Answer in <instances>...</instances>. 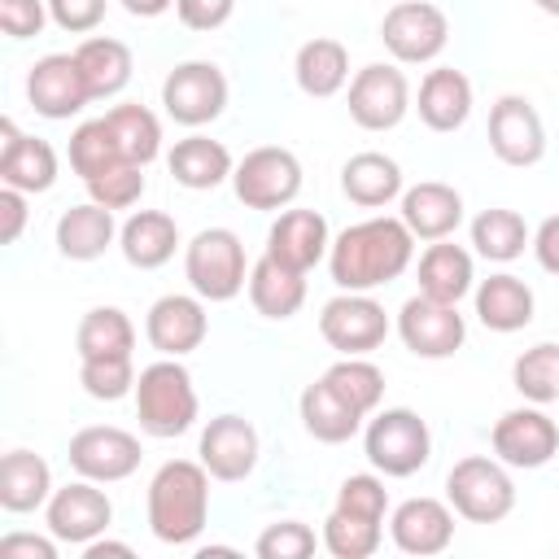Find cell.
<instances>
[{
    "label": "cell",
    "mask_w": 559,
    "mask_h": 559,
    "mask_svg": "<svg viewBox=\"0 0 559 559\" xmlns=\"http://www.w3.org/2000/svg\"><path fill=\"white\" fill-rule=\"evenodd\" d=\"M415 258V236L402 218L376 214L345 227L328 249V271L341 293H371L393 284Z\"/></svg>",
    "instance_id": "6da1fadb"
},
{
    "label": "cell",
    "mask_w": 559,
    "mask_h": 559,
    "mask_svg": "<svg viewBox=\"0 0 559 559\" xmlns=\"http://www.w3.org/2000/svg\"><path fill=\"white\" fill-rule=\"evenodd\" d=\"M210 472L197 459H170L148 480V528L166 546H188L210 520Z\"/></svg>",
    "instance_id": "7a4b0ae2"
},
{
    "label": "cell",
    "mask_w": 559,
    "mask_h": 559,
    "mask_svg": "<svg viewBox=\"0 0 559 559\" xmlns=\"http://www.w3.org/2000/svg\"><path fill=\"white\" fill-rule=\"evenodd\" d=\"M197 389L179 358H157L135 376V419L148 437H183L197 424Z\"/></svg>",
    "instance_id": "3957f363"
},
{
    "label": "cell",
    "mask_w": 559,
    "mask_h": 559,
    "mask_svg": "<svg viewBox=\"0 0 559 559\" xmlns=\"http://www.w3.org/2000/svg\"><path fill=\"white\" fill-rule=\"evenodd\" d=\"M183 275L201 301H231L249 288L245 240L231 227H205L183 249Z\"/></svg>",
    "instance_id": "277c9868"
},
{
    "label": "cell",
    "mask_w": 559,
    "mask_h": 559,
    "mask_svg": "<svg viewBox=\"0 0 559 559\" xmlns=\"http://www.w3.org/2000/svg\"><path fill=\"white\" fill-rule=\"evenodd\" d=\"M362 454L380 476H415L432 459V432L411 406L371 411L362 432Z\"/></svg>",
    "instance_id": "5b68a950"
},
{
    "label": "cell",
    "mask_w": 559,
    "mask_h": 559,
    "mask_svg": "<svg viewBox=\"0 0 559 559\" xmlns=\"http://www.w3.org/2000/svg\"><path fill=\"white\" fill-rule=\"evenodd\" d=\"M445 502L467 524H498L515 511V480L502 459L467 454L445 476Z\"/></svg>",
    "instance_id": "8992f818"
},
{
    "label": "cell",
    "mask_w": 559,
    "mask_h": 559,
    "mask_svg": "<svg viewBox=\"0 0 559 559\" xmlns=\"http://www.w3.org/2000/svg\"><path fill=\"white\" fill-rule=\"evenodd\" d=\"M231 188L245 210H284L301 192V162L293 148L280 144L249 148L231 170Z\"/></svg>",
    "instance_id": "52a82bcc"
},
{
    "label": "cell",
    "mask_w": 559,
    "mask_h": 559,
    "mask_svg": "<svg viewBox=\"0 0 559 559\" xmlns=\"http://www.w3.org/2000/svg\"><path fill=\"white\" fill-rule=\"evenodd\" d=\"M380 39L389 48L393 61L402 66H424L437 61L450 44V17L432 4V0H397L384 22H380Z\"/></svg>",
    "instance_id": "ba28073f"
},
{
    "label": "cell",
    "mask_w": 559,
    "mask_h": 559,
    "mask_svg": "<svg viewBox=\"0 0 559 559\" xmlns=\"http://www.w3.org/2000/svg\"><path fill=\"white\" fill-rule=\"evenodd\" d=\"M319 336L345 354V358H358V354H371L384 345L389 336V314L384 306L371 297V293H336L332 301H323L319 310Z\"/></svg>",
    "instance_id": "9c48e42d"
},
{
    "label": "cell",
    "mask_w": 559,
    "mask_h": 559,
    "mask_svg": "<svg viewBox=\"0 0 559 559\" xmlns=\"http://www.w3.org/2000/svg\"><path fill=\"white\" fill-rule=\"evenodd\" d=\"M162 105L179 127H205L227 109V74L214 61H183L166 74Z\"/></svg>",
    "instance_id": "30bf717a"
},
{
    "label": "cell",
    "mask_w": 559,
    "mask_h": 559,
    "mask_svg": "<svg viewBox=\"0 0 559 559\" xmlns=\"http://www.w3.org/2000/svg\"><path fill=\"white\" fill-rule=\"evenodd\" d=\"M70 467L96 485H114V480H127L144 450H140V437L127 432V428H114V424H92V428H79L70 437V450H66Z\"/></svg>",
    "instance_id": "8fae6325"
},
{
    "label": "cell",
    "mask_w": 559,
    "mask_h": 559,
    "mask_svg": "<svg viewBox=\"0 0 559 559\" xmlns=\"http://www.w3.org/2000/svg\"><path fill=\"white\" fill-rule=\"evenodd\" d=\"M44 520H48V533L66 546H87L96 542L109 524H114V502L105 489H96V480L79 476L61 489H52L48 507H44Z\"/></svg>",
    "instance_id": "7c38bea8"
},
{
    "label": "cell",
    "mask_w": 559,
    "mask_h": 559,
    "mask_svg": "<svg viewBox=\"0 0 559 559\" xmlns=\"http://www.w3.org/2000/svg\"><path fill=\"white\" fill-rule=\"evenodd\" d=\"M411 109V83L397 66L371 61L349 79V118L362 131H393Z\"/></svg>",
    "instance_id": "4fadbf2b"
},
{
    "label": "cell",
    "mask_w": 559,
    "mask_h": 559,
    "mask_svg": "<svg viewBox=\"0 0 559 559\" xmlns=\"http://www.w3.org/2000/svg\"><path fill=\"white\" fill-rule=\"evenodd\" d=\"M397 336L415 358H450L467 341V319L459 314V306L415 293L397 310Z\"/></svg>",
    "instance_id": "5bb4252c"
},
{
    "label": "cell",
    "mask_w": 559,
    "mask_h": 559,
    "mask_svg": "<svg viewBox=\"0 0 559 559\" xmlns=\"http://www.w3.org/2000/svg\"><path fill=\"white\" fill-rule=\"evenodd\" d=\"M489 445H493V459H502L507 467L533 472L559 454V424L542 406H515L493 424Z\"/></svg>",
    "instance_id": "9a60e30c"
},
{
    "label": "cell",
    "mask_w": 559,
    "mask_h": 559,
    "mask_svg": "<svg viewBox=\"0 0 559 559\" xmlns=\"http://www.w3.org/2000/svg\"><path fill=\"white\" fill-rule=\"evenodd\" d=\"M489 148L507 166H537L546 157V127L528 96H498L489 109Z\"/></svg>",
    "instance_id": "2e32d148"
},
{
    "label": "cell",
    "mask_w": 559,
    "mask_h": 559,
    "mask_svg": "<svg viewBox=\"0 0 559 559\" xmlns=\"http://www.w3.org/2000/svg\"><path fill=\"white\" fill-rule=\"evenodd\" d=\"M205 472L214 480H249L253 467H258V454H262V441H258V428L245 419V415H214L201 432V445H197Z\"/></svg>",
    "instance_id": "e0dca14e"
},
{
    "label": "cell",
    "mask_w": 559,
    "mask_h": 559,
    "mask_svg": "<svg viewBox=\"0 0 559 559\" xmlns=\"http://www.w3.org/2000/svg\"><path fill=\"white\" fill-rule=\"evenodd\" d=\"M26 100H31V109L39 118H52V122L74 118L92 100L74 52H48V57H39L31 66V74H26Z\"/></svg>",
    "instance_id": "ac0fdd59"
},
{
    "label": "cell",
    "mask_w": 559,
    "mask_h": 559,
    "mask_svg": "<svg viewBox=\"0 0 559 559\" xmlns=\"http://www.w3.org/2000/svg\"><path fill=\"white\" fill-rule=\"evenodd\" d=\"M205 332H210V314H205V301L197 293L192 297L188 293H166L144 314V336L162 358H183V354L201 349Z\"/></svg>",
    "instance_id": "d6986e66"
},
{
    "label": "cell",
    "mask_w": 559,
    "mask_h": 559,
    "mask_svg": "<svg viewBox=\"0 0 559 559\" xmlns=\"http://www.w3.org/2000/svg\"><path fill=\"white\" fill-rule=\"evenodd\" d=\"M389 537L402 555H441L454 542V507L441 498H406L389 515Z\"/></svg>",
    "instance_id": "ffe728a7"
},
{
    "label": "cell",
    "mask_w": 559,
    "mask_h": 559,
    "mask_svg": "<svg viewBox=\"0 0 559 559\" xmlns=\"http://www.w3.org/2000/svg\"><path fill=\"white\" fill-rule=\"evenodd\" d=\"M0 183L26 197L57 183V148L39 135H22L13 118H0Z\"/></svg>",
    "instance_id": "44dd1931"
},
{
    "label": "cell",
    "mask_w": 559,
    "mask_h": 559,
    "mask_svg": "<svg viewBox=\"0 0 559 559\" xmlns=\"http://www.w3.org/2000/svg\"><path fill=\"white\" fill-rule=\"evenodd\" d=\"M328 249H332V236H328V218L319 210H284L266 231V253L301 275L310 266H319L328 258Z\"/></svg>",
    "instance_id": "7402d4cb"
},
{
    "label": "cell",
    "mask_w": 559,
    "mask_h": 559,
    "mask_svg": "<svg viewBox=\"0 0 559 559\" xmlns=\"http://www.w3.org/2000/svg\"><path fill=\"white\" fill-rule=\"evenodd\" d=\"M397 218L411 227L415 240H445L463 223V197H459V188H450L441 179H424V183L402 192Z\"/></svg>",
    "instance_id": "603a6c76"
},
{
    "label": "cell",
    "mask_w": 559,
    "mask_h": 559,
    "mask_svg": "<svg viewBox=\"0 0 559 559\" xmlns=\"http://www.w3.org/2000/svg\"><path fill=\"white\" fill-rule=\"evenodd\" d=\"M415 109H419V122L428 131H459L467 122V114H472V79L463 70H454V66L428 70L424 83H419Z\"/></svg>",
    "instance_id": "cb8c5ba5"
},
{
    "label": "cell",
    "mask_w": 559,
    "mask_h": 559,
    "mask_svg": "<svg viewBox=\"0 0 559 559\" xmlns=\"http://www.w3.org/2000/svg\"><path fill=\"white\" fill-rule=\"evenodd\" d=\"M118 249L135 271H157L179 249V223L166 210H135L118 227Z\"/></svg>",
    "instance_id": "d4e9b609"
},
{
    "label": "cell",
    "mask_w": 559,
    "mask_h": 559,
    "mask_svg": "<svg viewBox=\"0 0 559 559\" xmlns=\"http://www.w3.org/2000/svg\"><path fill=\"white\" fill-rule=\"evenodd\" d=\"M415 275H419V293L424 297L450 301V306H459L472 293V284H476L472 253L463 245H450V236L445 240H428V249L419 253Z\"/></svg>",
    "instance_id": "484cf974"
},
{
    "label": "cell",
    "mask_w": 559,
    "mask_h": 559,
    "mask_svg": "<svg viewBox=\"0 0 559 559\" xmlns=\"http://www.w3.org/2000/svg\"><path fill=\"white\" fill-rule=\"evenodd\" d=\"M402 183H406V179H402V166H397L389 153H376V148L354 153V157L341 166V192H345L354 205H362V210H380V205L397 201V197L406 192Z\"/></svg>",
    "instance_id": "4316f807"
},
{
    "label": "cell",
    "mask_w": 559,
    "mask_h": 559,
    "mask_svg": "<svg viewBox=\"0 0 559 559\" xmlns=\"http://www.w3.org/2000/svg\"><path fill=\"white\" fill-rule=\"evenodd\" d=\"M114 240H118L114 210H105V205H96V201L70 205V210L57 218V249H61V258H70V262H96Z\"/></svg>",
    "instance_id": "83f0119b"
},
{
    "label": "cell",
    "mask_w": 559,
    "mask_h": 559,
    "mask_svg": "<svg viewBox=\"0 0 559 559\" xmlns=\"http://www.w3.org/2000/svg\"><path fill=\"white\" fill-rule=\"evenodd\" d=\"M249 301L262 319H293L306 301V275L284 266L280 258L262 253L253 266H249Z\"/></svg>",
    "instance_id": "f1b7e54d"
},
{
    "label": "cell",
    "mask_w": 559,
    "mask_h": 559,
    "mask_svg": "<svg viewBox=\"0 0 559 559\" xmlns=\"http://www.w3.org/2000/svg\"><path fill=\"white\" fill-rule=\"evenodd\" d=\"M476 319L489 328V332H520L533 323V288L511 275V271H498L489 280L476 284Z\"/></svg>",
    "instance_id": "f546056e"
},
{
    "label": "cell",
    "mask_w": 559,
    "mask_h": 559,
    "mask_svg": "<svg viewBox=\"0 0 559 559\" xmlns=\"http://www.w3.org/2000/svg\"><path fill=\"white\" fill-rule=\"evenodd\" d=\"M297 411H301V428L314 437V441H323V445H341V441H349L358 428H362V419L367 415H358L323 376L314 380V384H306L301 389V397H297Z\"/></svg>",
    "instance_id": "4dcf8cb0"
},
{
    "label": "cell",
    "mask_w": 559,
    "mask_h": 559,
    "mask_svg": "<svg viewBox=\"0 0 559 559\" xmlns=\"http://www.w3.org/2000/svg\"><path fill=\"white\" fill-rule=\"evenodd\" d=\"M52 498V472L35 450H9L0 459V507L13 515L39 511Z\"/></svg>",
    "instance_id": "1f68e13d"
},
{
    "label": "cell",
    "mask_w": 559,
    "mask_h": 559,
    "mask_svg": "<svg viewBox=\"0 0 559 559\" xmlns=\"http://www.w3.org/2000/svg\"><path fill=\"white\" fill-rule=\"evenodd\" d=\"M74 61H79V70H83V83H87L92 100L118 96V92L131 83V70H135L131 48H127L122 39H114V35H92V39H83V44L74 48Z\"/></svg>",
    "instance_id": "d6a6232c"
},
{
    "label": "cell",
    "mask_w": 559,
    "mask_h": 559,
    "mask_svg": "<svg viewBox=\"0 0 559 559\" xmlns=\"http://www.w3.org/2000/svg\"><path fill=\"white\" fill-rule=\"evenodd\" d=\"M166 166H170L175 183H183V188H192V192H210V188H218L223 179H231V170H236L227 144H223V140H210V135H188V140H179V144L170 148Z\"/></svg>",
    "instance_id": "836d02e7"
},
{
    "label": "cell",
    "mask_w": 559,
    "mask_h": 559,
    "mask_svg": "<svg viewBox=\"0 0 559 559\" xmlns=\"http://www.w3.org/2000/svg\"><path fill=\"white\" fill-rule=\"evenodd\" d=\"M293 74H297V87L314 100L323 96H336L345 83H349V52L341 39H328V35H314L297 48V61H293Z\"/></svg>",
    "instance_id": "e575fe53"
},
{
    "label": "cell",
    "mask_w": 559,
    "mask_h": 559,
    "mask_svg": "<svg viewBox=\"0 0 559 559\" xmlns=\"http://www.w3.org/2000/svg\"><path fill=\"white\" fill-rule=\"evenodd\" d=\"M74 349L79 358H118L135 349V323L118 310V306H96L83 314L79 332H74Z\"/></svg>",
    "instance_id": "d590c367"
},
{
    "label": "cell",
    "mask_w": 559,
    "mask_h": 559,
    "mask_svg": "<svg viewBox=\"0 0 559 559\" xmlns=\"http://www.w3.org/2000/svg\"><path fill=\"white\" fill-rule=\"evenodd\" d=\"M528 240H533L528 236V223L515 210L493 205V210H480L472 218V245H476V253L485 262H515Z\"/></svg>",
    "instance_id": "8d00e7d4"
},
{
    "label": "cell",
    "mask_w": 559,
    "mask_h": 559,
    "mask_svg": "<svg viewBox=\"0 0 559 559\" xmlns=\"http://www.w3.org/2000/svg\"><path fill=\"white\" fill-rule=\"evenodd\" d=\"M118 162H127V153H122V144H118V135H114V127L105 118H92V122H79L74 127V135H70V170L83 183L96 179V175H105Z\"/></svg>",
    "instance_id": "74e56055"
},
{
    "label": "cell",
    "mask_w": 559,
    "mask_h": 559,
    "mask_svg": "<svg viewBox=\"0 0 559 559\" xmlns=\"http://www.w3.org/2000/svg\"><path fill=\"white\" fill-rule=\"evenodd\" d=\"M511 384L533 406L559 402V345L555 341H542V345L524 349L515 358V367H511Z\"/></svg>",
    "instance_id": "f35d334b"
},
{
    "label": "cell",
    "mask_w": 559,
    "mask_h": 559,
    "mask_svg": "<svg viewBox=\"0 0 559 559\" xmlns=\"http://www.w3.org/2000/svg\"><path fill=\"white\" fill-rule=\"evenodd\" d=\"M105 122L114 127V135H118L127 162L148 166V162L162 153V122H157V114H153L148 105H135V100H131V105H114V109L105 114Z\"/></svg>",
    "instance_id": "ab89813d"
},
{
    "label": "cell",
    "mask_w": 559,
    "mask_h": 559,
    "mask_svg": "<svg viewBox=\"0 0 559 559\" xmlns=\"http://www.w3.org/2000/svg\"><path fill=\"white\" fill-rule=\"evenodd\" d=\"M323 380L358 411V415H371L376 406H380V397H384V371L367 358V354H358V358H336L328 371H323Z\"/></svg>",
    "instance_id": "60d3db41"
},
{
    "label": "cell",
    "mask_w": 559,
    "mask_h": 559,
    "mask_svg": "<svg viewBox=\"0 0 559 559\" xmlns=\"http://www.w3.org/2000/svg\"><path fill=\"white\" fill-rule=\"evenodd\" d=\"M323 550L332 559H371L380 550V524L332 507V515L323 520Z\"/></svg>",
    "instance_id": "b9f144b4"
},
{
    "label": "cell",
    "mask_w": 559,
    "mask_h": 559,
    "mask_svg": "<svg viewBox=\"0 0 559 559\" xmlns=\"http://www.w3.org/2000/svg\"><path fill=\"white\" fill-rule=\"evenodd\" d=\"M79 384L96 402H118V397L135 393V362H131V354H118V358H79Z\"/></svg>",
    "instance_id": "7bdbcfd3"
},
{
    "label": "cell",
    "mask_w": 559,
    "mask_h": 559,
    "mask_svg": "<svg viewBox=\"0 0 559 559\" xmlns=\"http://www.w3.org/2000/svg\"><path fill=\"white\" fill-rule=\"evenodd\" d=\"M319 542L323 537H314L310 524H301V520H275V524H266L258 533L253 555L258 559H310Z\"/></svg>",
    "instance_id": "ee69618b"
},
{
    "label": "cell",
    "mask_w": 559,
    "mask_h": 559,
    "mask_svg": "<svg viewBox=\"0 0 559 559\" xmlns=\"http://www.w3.org/2000/svg\"><path fill=\"white\" fill-rule=\"evenodd\" d=\"M87 197L96 205H105V210H131L144 197V166H135V162L109 166L105 175L87 179Z\"/></svg>",
    "instance_id": "f6af8a7d"
},
{
    "label": "cell",
    "mask_w": 559,
    "mask_h": 559,
    "mask_svg": "<svg viewBox=\"0 0 559 559\" xmlns=\"http://www.w3.org/2000/svg\"><path fill=\"white\" fill-rule=\"evenodd\" d=\"M336 511L384 524V511H389V489H384V480H380V476H371V472L345 476V480H341V489H336Z\"/></svg>",
    "instance_id": "bcb514c9"
},
{
    "label": "cell",
    "mask_w": 559,
    "mask_h": 559,
    "mask_svg": "<svg viewBox=\"0 0 559 559\" xmlns=\"http://www.w3.org/2000/svg\"><path fill=\"white\" fill-rule=\"evenodd\" d=\"M48 17V0H0V31L9 39H35Z\"/></svg>",
    "instance_id": "7dc6e473"
},
{
    "label": "cell",
    "mask_w": 559,
    "mask_h": 559,
    "mask_svg": "<svg viewBox=\"0 0 559 559\" xmlns=\"http://www.w3.org/2000/svg\"><path fill=\"white\" fill-rule=\"evenodd\" d=\"M105 4L109 0H48V13H52V22L61 31L87 35V31H96L105 22Z\"/></svg>",
    "instance_id": "c3c4849f"
},
{
    "label": "cell",
    "mask_w": 559,
    "mask_h": 559,
    "mask_svg": "<svg viewBox=\"0 0 559 559\" xmlns=\"http://www.w3.org/2000/svg\"><path fill=\"white\" fill-rule=\"evenodd\" d=\"M175 13L188 31H218L223 22H231L236 0H175Z\"/></svg>",
    "instance_id": "681fc988"
},
{
    "label": "cell",
    "mask_w": 559,
    "mask_h": 559,
    "mask_svg": "<svg viewBox=\"0 0 559 559\" xmlns=\"http://www.w3.org/2000/svg\"><path fill=\"white\" fill-rule=\"evenodd\" d=\"M0 559H57V537H35V533H9L0 537Z\"/></svg>",
    "instance_id": "f907efd6"
},
{
    "label": "cell",
    "mask_w": 559,
    "mask_h": 559,
    "mask_svg": "<svg viewBox=\"0 0 559 559\" xmlns=\"http://www.w3.org/2000/svg\"><path fill=\"white\" fill-rule=\"evenodd\" d=\"M26 227V192L17 188H0V240L13 245Z\"/></svg>",
    "instance_id": "816d5d0a"
},
{
    "label": "cell",
    "mask_w": 559,
    "mask_h": 559,
    "mask_svg": "<svg viewBox=\"0 0 559 559\" xmlns=\"http://www.w3.org/2000/svg\"><path fill=\"white\" fill-rule=\"evenodd\" d=\"M533 253H537V262H542V271H550V275H559V214H550V218H542V227L533 231Z\"/></svg>",
    "instance_id": "f5cc1de1"
},
{
    "label": "cell",
    "mask_w": 559,
    "mask_h": 559,
    "mask_svg": "<svg viewBox=\"0 0 559 559\" xmlns=\"http://www.w3.org/2000/svg\"><path fill=\"white\" fill-rule=\"evenodd\" d=\"M83 555H87V559H105V555H122V559H131V546H127V542L96 537V542H87V546H83Z\"/></svg>",
    "instance_id": "db71d44e"
},
{
    "label": "cell",
    "mask_w": 559,
    "mask_h": 559,
    "mask_svg": "<svg viewBox=\"0 0 559 559\" xmlns=\"http://www.w3.org/2000/svg\"><path fill=\"white\" fill-rule=\"evenodd\" d=\"M170 4H175V0H122V9H127L131 17H162Z\"/></svg>",
    "instance_id": "11a10c76"
},
{
    "label": "cell",
    "mask_w": 559,
    "mask_h": 559,
    "mask_svg": "<svg viewBox=\"0 0 559 559\" xmlns=\"http://www.w3.org/2000/svg\"><path fill=\"white\" fill-rule=\"evenodd\" d=\"M542 13H550V17H559V0H533Z\"/></svg>",
    "instance_id": "9f6ffc18"
}]
</instances>
